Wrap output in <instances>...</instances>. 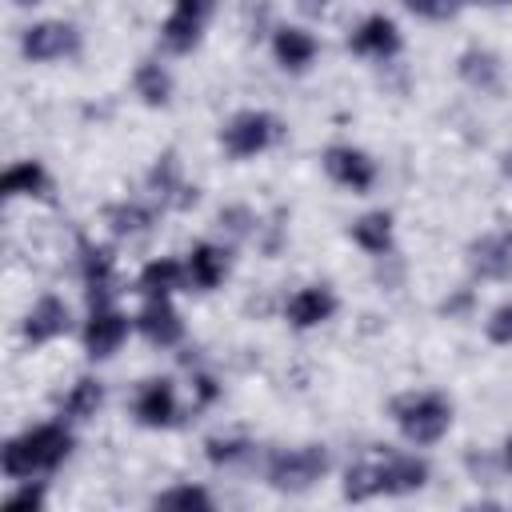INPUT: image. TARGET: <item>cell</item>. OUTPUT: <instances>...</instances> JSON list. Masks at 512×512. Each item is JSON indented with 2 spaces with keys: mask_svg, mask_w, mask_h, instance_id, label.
Instances as JSON below:
<instances>
[{
  "mask_svg": "<svg viewBox=\"0 0 512 512\" xmlns=\"http://www.w3.org/2000/svg\"><path fill=\"white\" fill-rule=\"evenodd\" d=\"M76 448L72 424L68 420H48V424H32L16 436L4 440L0 448V472L16 484V480H32V476H48L56 472Z\"/></svg>",
  "mask_w": 512,
  "mask_h": 512,
  "instance_id": "obj_1",
  "label": "cell"
},
{
  "mask_svg": "<svg viewBox=\"0 0 512 512\" xmlns=\"http://www.w3.org/2000/svg\"><path fill=\"white\" fill-rule=\"evenodd\" d=\"M388 416H392L404 444L432 448L452 432L456 404L436 388H412V392H400V396L388 400Z\"/></svg>",
  "mask_w": 512,
  "mask_h": 512,
  "instance_id": "obj_2",
  "label": "cell"
},
{
  "mask_svg": "<svg viewBox=\"0 0 512 512\" xmlns=\"http://www.w3.org/2000/svg\"><path fill=\"white\" fill-rule=\"evenodd\" d=\"M332 468V452L324 444H296V448H276L264 456V484L284 492V496H300L312 492Z\"/></svg>",
  "mask_w": 512,
  "mask_h": 512,
  "instance_id": "obj_3",
  "label": "cell"
},
{
  "mask_svg": "<svg viewBox=\"0 0 512 512\" xmlns=\"http://www.w3.org/2000/svg\"><path fill=\"white\" fill-rule=\"evenodd\" d=\"M280 136H284L280 116H272L264 108H240L224 120L220 148H224L228 160H252V156H264L268 148H276Z\"/></svg>",
  "mask_w": 512,
  "mask_h": 512,
  "instance_id": "obj_4",
  "label": "cell"
},
{
  "mask_svg": "<svg viewBox=\"0 0 512 512\" xmlns=\"http://www.w3.org/2000/svg\"><path fill=\"white\" fill-rule=\"evenodd\" d=\"M84 48V36L72 20H36L20 32V56L28 64H56Z\"/></svg>",
  "mask_w": 512,
  "mask_h": 512,
  "instance_id": "obj_5",
  "label": "cell"
},
{
  "mask_svg": "<svg viewBox=\"0 0 512 512\" xmlns=\"http://www.w3.org/2000/svg\"><path fill=\"white\" fill-rule=\"evenodd\" d=\"M320 164H324V176H328L336 188L352 192V196L372 192L376 180H380V164L372 160V152H364V148H356V144H328V148L320 152Z\"/></svg>",
  "mask_w": 512,
  "mask_h": 512,
  "instance_id": "obj_6",
  "label": "cell"
},
{
  "mask_svg": "<svg viewBox=\"0 0 512 512\" xmlns=\"http://www.w3.org/2000/svg\"><path fill=\"white\" fill-rule=\"evenodd\" d=\"M144 188L152 192V200L160 204V212H188L200 200V188L184 176V164H180V156L172 148L152 160V168L144 176Z\"/></svg>",
  "mask_w": 512,
  "mask_h": 512,
  "instance_id": "obj_7",
  "label": "cell"
},
{
  "mask_svg": "<svg viewBox=\"0 0 512 512\" xmlns=\"http://www.w3.org/2000/svg\"><path fill=\"white\" fill-rule=\"evenodd\" d=\"M128 332H136V324H132V316H128L120 304H96V308H88V316H84L80 344H84L88 360H112V356L124 348Z\"/></svg>",
  "mask_w": 512,
  "mask_h": 512,
  "instance_id": "obj_8",
  "label": "cell"
},
{
  "mask_svg": "<svg viewBox=\"0 0 512 512\" xmlns=\"http://www.w3.org/2000/svg\"><path fill=\"white\" fill-rule=\"evenodd\" d=\"M76 252H80L76 256V272H80L88 308L116 304V292H120L116 288L120 284V276H116V248L112 244H96V240H80Z\"/></svg>",
  "mask_w": 512,
  "mask_h": 512,
  "instance_id": "obj_9",
  "label": "cell"
},
{
  "mask_svg": "<svg viewBox=\"0 0 512 512\" xmlns=\"http://www.w3.org/2000/svg\"><path fill=\"white\" fill-rule=\"evenodd\" d=\"M132 420L152 432H168L180 424V400L172 376H148L132 392Z\"/></svg>",
  "mask_w": 512,
  "mask_h": 512,
  "instance_id": "obj_10",
  "label": "cell"
},
{
  "mask_svg": "<svg viewBox=\"0 0 512 512\" xmlns=\"http://www.w3.org/2000/svg\"><path fill=\"white\" fill-rule=\"evenodd\" d=\"M464 264L472 280H488V284L512 280V228H492L472 236L464 248Z\"/></svg>",
  "mask_w": 512,
  "mask_h": 512,
  "instance_id": "obj_11",
  "label": "cell"
},
{
  "mask_svg": "<svg viewBox=\"0 0 512 512\" xmlns=\"http://www.w3.org/2000/svg\"><path fill=\"white\" fill-rule=\"evenodd\" d=\"M212 0H172L164 24H160V44L164 52L172 56H188L200 40H204V28H208V16H212Z\"/></svg>",
  "mask_w": 512,
  "mask_h": 512,
  "instance_id": "obj_12",
  "label": "cell"
},
{
  "mask_svg": "<svg viewBox=\"0 0 512 512\" xmlns=\"http://www.w3.org/2000/svg\"><path fill=\"white\" fill-rule=\"evenodd\" d=\"M344 44H348V52L360 56V60L388 64V60H396V56L404 52V32H400V24H396L392 16L372 12V16H364V20L348 32Z\"/></svg>",
  "mask_w": 512,
  "mask_h": 512,
  "instance_id": "obj_13",
  "label": "cell"
},
{
  "mask_svg": "<svg viewBox=\"0 0 512 512\" xmlns=\"http://www.w3.org/2000/svg\"><path fill=\"white\" fill-rule=\"evenodd\" d=\"M336 308H340L336 288L324 284V280H312V284H300V288L284 300V320H288V328H296V332H312V328L328 324V320L336 316Z\"/></svg>",
  "mask_w": 512,
  "mask_h": 512,
  "instance_id": "obj_14",
  "label": "cell"
},
{
  "mask_svg": "<svg viewBox=\"0 0 512 512\" xmlns=\"http://www.w3.org/2000/svg\"><path fill=\"white\" fill-rule=\"evenodd\" d=\"M68 332H72V308H68V300L56 296V292L36 296L32 308H28L24 320H20V336H24V344H32V348L52 344V340H60V336H68Z\"/></svg>",
  "mask_w": 512,
  "mask_h": 512,
  "instance_id": "obj_15",
  "label": "cell"
},
{
  "mask_svg": "<svg viewBox=\"0 0 512 512\" xmlns=\"http://www.w3.org/2000/svg\"><path fill=\"white\" fill-rule=\"evenodd\" d=\"M380 460V488L384 496H412L432 480V468L416 452H396V448H376Z\"/></svg>",
  "mask_w": 512,
  "mask_h": 512,
  "instance_id": "obj_16",
  "label": "cell"
},
{
  "mask_svg": "<svg viewBox=\"0 0 512 512\" xmlns=\"http://www.w3.org/2000/svg\"><path fill=\"white\" fill-rule=\"evenodd\" d=\"M184 268H188V292H216L232 272V248L216 240H196L184 252Z\"/></svg>",
  "mask_w": 512,
  "mask_h": 512,
  "instance_id": "obj_17",
  "label": "cell"
},
{
  "mask_svg": "<svg viewBox=\"0 0 512 512\" xmlns=\"http://www.w3.org/2000/svg\"><path fill=\"white\" fill-rule=\"evenodd\" d=\"M136 332L152 344V348H176L184 340V320L172 304V296H152L140 304V312L132 316Z\"/></svg>",
  "mask_w": 512,
  "mask_h": 512,
  "instance_id": "obj_18",
  "label": "cell"
},
{
  "mask_svg": "<svg viewBox=\"0 0 512 512\" xmlns=\"http://www.w3.org/2000/svg\"><path fill=\"white\" fill-rule=\"evenodd\" d=\"M316 56H320V40L304 24H276L272 28V60L280 72L300 76L316 64Z\"/></svg>",
  "mask_w": 512,
  "mask_h": 512,
  "instance_id": "obj_19",
  "label": "cell"
},
{
  "mask_svg": "<svg viewBox=\"0 0 512 512\" xmlns=\"http://www.w3.org/2000/svg\"><path fill=\"white\" fill-rule=\"evenodd\" d=\"M456 76H460L464 88H472L480 96H500L504 92V60L484 44H468L456 56Z\"/></svg>",
  "mask_w": 512,
  "mask_h": 512,
  "instance_id": "obj_20",
  "label": "cell"
},
{
  "mask_svg": "<svg viewBox=\"0 0 512 512\" xmlns=\"http://www.w3.org/2000/svg\"><path fill=\"white\" fill-rule=\"evenodd\" d=\"M348 240L372 256V260H388L396 252V220L388 208H372V212H360L352 224H348Z\"/></svg>",
  "mask_w": 512,
  "mask_h": 512,
  "instance_id": "obj_21",
  "label": "cell"
},
{
  "mask_svg": "<svg viewBox=\"0 0 512 512\" xmlns=\"http://www.w3.org/2000/svg\"><path fill=\"white\" fill-rule=\"evenodd\" d=\"M4 200H52V172L44 160H16L0 176Z\"/></svg>",
  "mask_w": 512,
  "mask_h": 512,
  "instance_id": "obj_22",
  "label": "cell"
},
{
  "mask_svg": "<svg viewBox=\"0 0 512 512\" xmlns=\"http://www.w3.org/2000/svg\"><path fill=\"white\" fill-rule=\"evenodd\" d=\"M136 296L152 300V296H176V292H188V268L184 260L176 256H156L148 260L140 272H136Z\"/></svg>",
  "mask_w": 512,
  "mask_h": 512,
  "instance_id": "obj_23",
  "label": "cell"
},
{
  "mask_svg": "<svg viewBox=\"0 0 512 512\" xmlns=\"http://www.w3.org/2000/svg\"><path fill=\"white\" fill-rule=\"evenodd\" d=\"M256 456H260L256 440H248L240 432H216V436L204 440V460L216 472H244V468L256 464Z\"/></svg>",
  "mask_w": 512,
  "mask_h": 512,
  "instance_id": "obj_24",
  "label": "cell"
},
{
  "mask_svg": "<svg viewBox=\"0 0 512 512\" xmlns=\"http://www.w3.org/2000/svg\"><path fill=\"white\" fill-rule=\"evenodd\" d=\"M104 408V380L100 376H76L68 384V392L60 396V420L68 424H88L96 412Z\"/></svg>",
  "mask_w": 512,
  "mask_h": 512,
  "instance_id": "obj_25",
  "label": "cell"
},
{
  "mask_svg": "<svg viewBox=\"0 0 512 512\" xmlns=\"http://www.w3.org/2000/svg\"><path fill=\"white\" fill-rule=\"evenodd\" d=\"M104 228L116 240H140L156 228V208H148L140 200H116L104 208Z\"/></svg>",
  "mask_w": 512,
  "mask_h": 512,
  "instance_id": "obj_26",
  "label": "cell"
},
{
  "mask_svg": "<svg viewBox=\"0 0 512 512\" xmlns=\"http://www.w3.org/2000/svg\"><path fill=\"white\" fill-rule=\"evenodd\" d=\"M132 92H136L148 108H168V104H172V72H168L156 56H144V60H136V68H132Z\"/></svg>",
  "mask_w": 512,
  "mask_h": 512,
  "instance_id": "obj_27",
  "label": "cell"
},
{
  "mask_svg": "<svg viewBox=\"0 0 512 512\" xmlns=\"http://www.w3.org/2000/svg\"><path fill=\"white\" fill-rule=\"evenodd\" d=\"M340 492H344V500H348V504H364V500L384 496V488H380V460H376V448H372L368 456H360V460H352V464L344 468Z\"/></svg>",
  "mask_w": 512,
  "mask_h": 512,
  "instance_id": "obj_28",
  "label": "cell"
},
{
  "mask_svg": "<svg viewBox=\"0 0 512 512\" xmlns=\"http://www.w3.org/2000/svg\"><path fill=\"white\" fill-rule=\"evenodd\" d=\"M152 508H168V512H212L216 508V496L204 484L184 480V484H172V488L156 492L152 496Z\"/></svg>",
  "mask_w": 512,
  "mask_h": 512,
  "instance_id": "obj_29",
  "label": "cell"
},
{
  "mask_svg": "<svg viewBox=\"0 0 512 512\" xmlns=\"http://www.w3.org/2000/svg\"><path fill=\"white\" fill-rule=\"evenodd\" d=\"M472 4H480V0H400L404 12H412V16H420V20H432V24L456 20V16H460L464 8H472Z\"/></svg>",
  "mask_w": 512,
  "mask_h": 512,
  "instance_id": "obj_30",
  "label": "cell"
},
{
  "mask_svg": "<svg viewBox=\"0 0 512 512\" xmlns=\"http://www.w3.org/2000/svg\"><path fill=\"white\" fill-rule=\"evenodd\" d=\"M216 228L228 232L232 240H248L252 232H260V216L248 204H228V208L216 212Z\"/></svg>",
  "mask_w": 512,
  "mask_h": 512,
  "instance_id": "obj_31",
  "label": "cell"
},
{
  "mask_svg": "<svg viewBox=\"0 0 512 512\" xmlns=\"http://www.w3.org/2000/svg\"><path fill=\"white\" fill-rule=\"evenodd\" d=\"M48 500V484L44 480H16V488L4 496V512H44Z\"/></svg>",
  "mask_w": 512,
  "mask_h": 512,
  "instance_id": "obj_32",
  "label": "cell"
},
{
  "mask_svg": "<svg viewBox=\"0 0 512 512\" xmlns=\"http://www.w3.org/2000/svg\"><path fill=\"white\" fill-rule=\"evenodd\" d=\"M484 340L496 344V348H512V300L496 304L484 320Z\"/></svg>",
  "mask_w": 512,
  "mask_h": 512,
  "instance_id": "obj_33",
  "label": "cell"
},
{
  "mask_svg": "<svg viewBox=\"0 0 512 512\" xmlns=\"http://www.w3.org/2000/svg\"><path fill=\"white\" fill-rule=\"evenodd\" d=\"M220 392H224V388L216 384V376H208V372H192V404H196V408L216 404Z\"/></svg>",
  "mask_w": 512,
  "mask_h": 512,
  "instance_id": "obj_34",
  "label": "cell"
},
{
  "mask_svg": "<svg viewBox=\"0 0 512 512\" xmlns=\"http://www.w3.org/2000/svg\"><path fill=\"white\" fill-rule=\"evenodd\" d=\"M496 464H500V472H512V432H508L504 444L496 448Z\"/></svg>",
  "mask_w": 512,
  "mask_h": 512,
  "instance_id": "obj_35",
  "label": "cell"
},
{
  "mask_svg": "<svg viewBox=\"0 0 512 512\" xmlns=\"http://www.w3.org/2000/svg\"><path fill=\"white\" fill-rule=\"evenodd\" d=\"M468 304H472V292H468V288H464V292H460V296H456V300H444V312H448V316H456V312H464V308H468Z\"/></svg>",
  "mask_w": 512,
  "mask_h": 512,
  "instance_id": "obj_36",
  "label": "cell"
},
{
  "mask_svg": "<svg viewBox=\"0 0 512 512\" xmlns=\"http://www.w3.org/2000/svg\"><path fill=\"white\" fill-rule=\"evenodd\" d=\"M500 172H504V176L512 180V144H508V148L500 152Z\"/></svg>",
  "mask_w": 512,
  "mask_h": 512,
  "instance_id": "obj_37",
  "label": "cell"
},
{
  "mask_svg": "<svg viewBox=\"0 0 512 512\" xmlns=\"http://www.w3.org/2000/svg\"><path fill=\"white\" fill-rule=\"evenodd\" d=\"M484 8H512V0H480Z\"/></svg>",
  "mask_w": 512,
  "mask_h": 512,
  "instance_id": "obj_38",
  "label": "cell"
},
{
  "mask_svg": "<svg viewBox=\"0 0 512 512\" xmlns=\"http://www.w3.org/2000/svg\"><path fill=\"white\" fill-rule=\"evenodd\" d=\"M300 4H304V8H308V12H320V8H324V4H328V0H300Z\"/></svg>",
  "mask_w": 512,
  "mask_h": 512,
  "instance_id": "obj_39",
  "label": "cell"
},
{
  "mask_svg": "<svg viewBox=\"0 0 512 512\" xmlns=\"http://www.w3.org/2000/svg\"><path fill=\"white\" fill-rule=\"evenodd\" d=\"M16 4H44V0H16Z\"/></svg>",
  "mask_w": 512,
  "mask_h": 512,
  "instance_id": "obj_40",
  "label": "cell"
}]
</instances>
